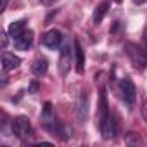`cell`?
<instances>
[{"instance_id": "8fae6325", "label": "cell", "mask_w": 147, "mask_h": 147, "mask_svg": "<svg viewBox=\"0 0 147 147\" xmlns=\"http://www.w3.org/2000/svg\"><path fill=\"white\" fill-rule=\"evenodd\" d=\"M109 2H102L100 5H97V9L94 11V16H92V21H94V24L95 26H99L100 23H102V19L106 18V14H107V11H109Z\"/></svg>"}, {"instance_id": "2e32d148", "label": "cell", "mask_w": 147, "mask_h": 147, "mask_svg": "<svg viewBox=\"0 0 147 147\" xmlns=\"http://www.w3.org/2000/svg\"><path fill=\"white\" fill-rule=\"evenodd\" d=\"M0 36H2V49L5 50V49H7V43H9V36H11V35H9V33H2Z\"/></svg>"}, {"instance_id": "ffe728a7", "label": "cell", "mask_w": 147, "mask_h": 147, "mask_svg": "<svg viewBox=\"0 0 147 147\" xmlns=\"http://www.w3.org/2000/svg\"><path fill=\"white\" fill-rule=\"evenodd\" d=\"M43 4H52V2H55V0H42Z\"/></svg>"}, {"instance_id": "9c48e42d", "label": "cell", "mask_w": 147, "mask_h": 147, "mask_svg": "<svg viewBox=\"0 0 147 147\" xmlns=\"http://www.w3.org/2000/svg\"><path fill=\"white\" fill-rule=\"evenodd\" d=\"M19 64H21V59H19L18 55H14V54H11V52H4V54H2V69H4V71H12V69H16Z\"/></svg>"}, {"instance_id": "ba28073f", "label": "cell", "mask_w": 147, "mask_h": 147, "mask_svg": "<svg viewBox=\"0 0 147 147\" xmlns=\"http://www.w3.org/2000/svg\"><path fill=\"white\" fill-rule=\"evenodd\" d=\"M76 118H78L80 123L87 121V118H88V95H87L85 92L80 95L78 107H76Z\"/></svg>"}, {"instance_id": "d6986e66", "label": "cell", "mask_w": 147, "mask_h": 147, "mask_svg": "<svg viewBox=\"0 0 147 147\" xmlns=\"http://www.w3.org/2000/svg\"><path fill=\"white\" fill-rule=\"evenodd\" d=\"M5 5H7V0H2V5H0V9L4 11V9H5Z\"/></svg>"}, {"instance_id": "9a60e30c", "label": "cell", "mask_w": 147, "mask_h": 147, "mask_svg": "<svg viewBox=\"0 0 147 147\" xmlns=\"http://www.w3.org/2000/svg\"><path fill=\"white\" fill-rule=\"evenodd\" d=\"M126 144H140V138L135 137L133 133H130V135L126 137Z\"/></svg>"}, {"instance_id": "e0dca14e", "label": "cell", "mask_w": 147, "mask_h": 147, "mask_svg": "<svg viewBox=\"0 0 147 147\" xmlns=\"http://www.w3.org/2000/svg\"><path fill=\"white\" fill-rule=\"evenodd\" d=\"M142 116H144V119H145V123H147V100L142 104Z\"/></svg>"}, {"instance_id": "8992f818", "label": "cell", "mask_w": 147, "mask_h": 147, "mask_svg": "<svg viewBox=\"0 0 147 147\" xmlns=\"http://www.w3.org/2000/svg\"><path fill=\"white\" fill-rule=\"evenodd\" d=\"M99 126H100V133H102V138L106 140H111L116 137V121L113 119V116H106V118H100L99 119Z\"/></svg>"}, {"instance_id": "ac0fdd59", "label": "cell", "mask_w": 147, "mask_h": 147, "mask_svg": "<svg viewBox=\"0 0 147 147\" xmlns=\"http://www.w3.org/2000/svg\"><path fill=\"white\" fill-rule=\"evenodd\" d=\"M133 4H137V5H144V4H147V0H133Z\"/></svg>"}, {"instance_id": "277c9868", "label": "cell", "mask_w": 147, "mask_h": 147, "mask_svg": "<svg viewBox=\"0 0 147 147\" xmlns=\"http://www.w3.org/2000/svg\"><path fill=\"white\" fill-rule=\"evenodd\" d=\"M40 123H42V126L45 130L52 131V135H54L55 126H57L59 121H57V118L54 114V109H52V104L50 102H45L43 104V109H42V114H40Z\"/></svg>"}, {"instance_id": "30bf717a", "label": "cell", "mask_w": 147, "mask_h": 147, "mask_svg": "<svg viewBox=\"0 0 147 147\" xmlns=\"http://www.w3.org/2000/svg\"><path fill=\"white\" fill-rule=\"evenodd\" d=\"M73 45H75V55H76V73L82 75L83 69H85V52H83V49H82L78 40L73 42Z\"/></svg>"}, {"instance_id": "44dd1931", "label": "cell", "mask_w": 147, "mask_h": 147, "mask_svg": "<svg viewBox=\"0 0 147 147\" xmlns=\"http://www.w3.org/2000/svg\"><path fill=\"white\" fill-rule=\"evenodd\" d=\"M114 2H116V4H121V2H123V0H114Z\"/></svg>"}, {"instance_id": "7a4b0ae2", "label": "cell", "mask_w": 147, "mask_h": 147, "mask_svg": "<svg viewBox=\"0 0 147 147\" xmlns=\"http://www.w3.org/2000/svg\"><path fill=\"white\" fill-rule=\"evenodd\" d=\"M119 94H121V99H123L125 106L128 109H131L133 104H135V99H137V88H135V83L130 78H123L119 82Z\"/></svg>"}, {"instance_id": "5b68a950", "label": "cell", "mask_w": 147, "mask_h": 147, "mask_svg": "<svg viewBox=\"0 0 147 147\" xmlns=\"http://www.w3.org/2000/svg\"><path fill=\"white\" fill-rule=\"evenodd\" d=\"M42 43L47 47V49H50V50H57L59 47H61V43H62V33L59 31V30H49L45 35H43V38H42Z\"/></svg>"}, {"instance_id": "4fadbf2b", "label": "cell", "mask_w": 147, "mask_h": 147, "mask_svg": "<svg viewBox=\"0 0 147 147\" xmlns=\"http://www.w3.org/2000/svg\"><path fill=\"white\" fill-rule=\"evenodd\" d=\"M24 30H26V19H19V21L11 23V26H9V30H7V33L11 35V38H12V40H16V38H18Z\"/></svg>"}, {"instance_id": "3957f363", "label": "cell", "mask_w": 147, "mask_h": 147, "mask_svg": "<svg viewBox=\"0 0 147 147\" xmlns=\"http://www.w3.org/2000/svg\"><path fill=\"white\" fill-rule=\"evenodd\" d=\"M12 133L19 138V140H26L28 137H31V123L26 116H18L12 119Z\"/></svg>"}, {"instance_id": "5bb4252c", "label": "cell", "mask_w": 147, "mask_h": 147, "mask_svg": "<svg viewBox=\"0 0 147 147\" xmlns=\"http://www.w3.org/2000/svg\"><path fill=\"white\" fill-rule=\"evenodd\" d=\"M67 61H69V45H64L61 50V69H62V73H66Z\"/></svg>"}, {"instance_id": "6da1fadb", "label": "cell", "mask_w": 147, "mask_h": 147, "mask_svg": "<svg viewBox=\"0 0 147 147\" xmlns=\"http://www.w3.org/2000/svg\"><path fill=\"white\" fill-rule=\"evenodd\" d=\"M126 54L131 59L133 66L137 69H145L147 67V49L145 47H138L137 43H128L126 45Z\"/></svg>"}, {"instance_id": "7c38bea8", "label": "cell", "mask_w": 147, "mask_h": 147, "mask_svg": "<svg viewBox=\"0 0 147 147\" xmlns=\"http://www.w3.org/2000/svg\"><path fill=\"white\" fill-rule=\"evenodd\" d=\"M47 69H49V61H47L45 57H38V59H35V62H33V66H31L33 75H36V76H43L45 73H47Z\"/></svg>"}, {"instance_id": "52a82bcc", "label": "cell", "mask_w": 147, "mask_h": 147, "mask_svg": "<svg viewBox=\"0 0 147 147\" xmlns=\"http://www.w3.org/2000/svg\"><path fill=\"white\" fill-rule=\"evenodd\" d=\"M33 43V31L31 30H24L16 40H14V47L18 50H28Z\"/></svg>"}]
</instances>
